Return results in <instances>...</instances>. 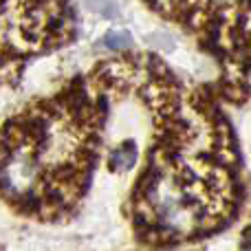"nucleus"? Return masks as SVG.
Returning a JSON list of instances; mask_svg holds the SVG:
<instances>
[{
    "mask_svg": "<svg viewBox=\"0 0 251 251\" xmlns=\"http://www.w3.org/2000/svg\"><path fill=\"white\" fill-rule=\"evenodd\" d=\"M134 159H137V146H134L132 141H126V143H122V146L117 148V150H115L113 165L117 170H128V168H132Z\"/></svg>",
    "mask_w": 251,
    "mask_h": 251,
    "instance_id": "nucleus-1",
    "label": "nucleus"
},
{
    "mask_svg": "<svg viewBox=\"0 0 251 251\" xmlns=\"http://www.w3.org/2000/svg\"><path fill=\"white\" fill-rule=\"evenodd\" d=\"M104 44L110 49H119V47H128L130 44V35L124 33V31H110L104 38Z\"/></svg>",
    "mask_w": 251,
    "mask_h": 251,
    "instance_id": "nucleus-2",
    "label": "nucleus"
},
{
    "mask_svg": "<svg viewBox=\"0 0 251 251\" xmlns=\"http://www.w3.org/2000/svg\"><path fill=\"white\" fill-rule=\"evenodd\" d=\"M86 4H88L91 9H95V11L106 13V16H115V13L119 11V9H117V2H115V0H86Z\"/></svg>",
    "mask_w": 251,
    "mask_h": 251,
    "instance_id": "nucleus-3",
    "label": "nucleus"
}]
</instances>
